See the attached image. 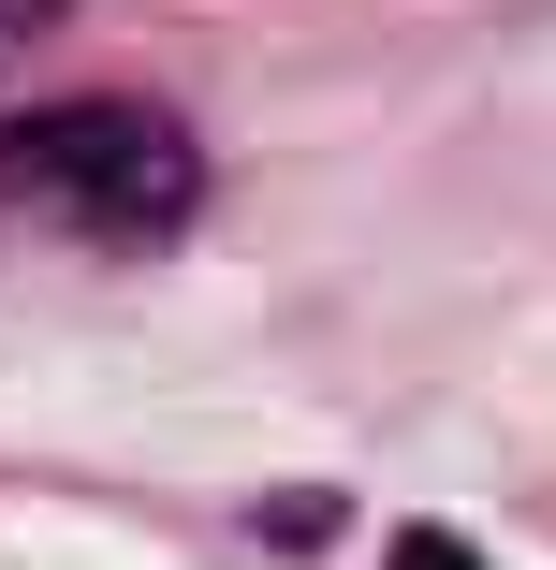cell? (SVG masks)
<instances>
[{"label": "cell", "instance_id": "6da1fadb", "mask_svg": "<svg viewBox=\"0 0 556 570\" xmlns=\"http://www.w3.org/2000/svg\"><path fill=\"white\" fill-rule=\"evenodd\" d=\"M191 190H205V161L162 102H59V118L0 132V205L74 219V235H176Z\"/></svg>", "mask_w": 556, "mask_h": 570}, {"label": "cell", "instance_id": "7a4b0ae2", "mask_svg": "<svg viewBox=\"0 0 556 570\" xmlns=\"http://www.w3.org/2000/svg\"><path fill=\"white\" fill-rule=\"evenodd\" d=\"M396 570H484V556H469L455 527H410V541H396Z\"/></svg>", "mask_w": 556, "mask_h": 570}, {"label": "cell", "instance_id": "3957f363", "mask_svg": "<svg viewBox=\"0 0 556 570\" xmlns=\"http://www.w3.org/2000/svg\"><path fill=\"white\" fill-rule=\"evenodd\" d=\"M45 16H59V0H0V45H16V30H45Z\"/></svg>", "mask_w": 556, "mask_h": 570}]
</instances>
